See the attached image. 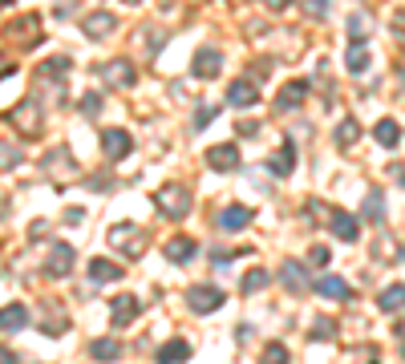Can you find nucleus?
<instances>
[{
  "label": "nucleus",
  "mask_w": 405,
  "mask_h": 364,
  "mask_svg": "<svg viewBox=\"0 0 405 364\" xmlns=\"http://www.w3.org/2000/svg\"><path fill=\"white\" fill-rule=\"evenodd\" d=\"M154 207H158L167 219H186L191 207H195V198H191V190H186L182 182H167V186L154 190Z\"/></svg>",
  "instance_id": "nucleus-1"
},
{
  "label": "nucleus",
  "mask_w": 405,
  "mask_h": 364,
  "mask_svg": "<svg viewBox=\"0 0 405 364\" xmlns=\"http://www.w3.org/2000/svg\"><path fill=\"white\" fill-rule=\"evenodd\" d=\"M146 231L134 227V223H118V227H110V247L114 251H122V255H130V259H138L142 251H146Z\"/></svg>",
  "instance_id": "nucleus-2"
},
{
  "label": "nucleus",
  "mask_w": 405,
  "mask_h": 364,
  "mask_svg": "<svg viewBox=\"0 0 405 364\" xmlns=\"http://www.w3.org/2000/svg\"><path fill=\"white\" fill-rule=\"evenodd\" d=\"M186 304H191L195 316H211V312H219V308L227 304V291L215 287V283H199V287L186 291Z\"/></svg>",
  "instance_id": "nucleus-3"
},
{
  "label": "nucleus",
  "mask_w": 405,
  "mask_h": 364,
  "mask_svg": "<svg viewBox=\"0 0 405 364\" xmlns=\"http://www.w3.org/2000/svg\"><path fill=\"white\" fill-rule=\"evenodd\" d=\"M73 263H77V251L69 243H53L49 247V259H45V275L49 279H65V275L73 272Z\"/></svg>",
  "instance_id": "nucleus-4"
},
{
  "label": "nucleus",
  "mask_w": 405,
  "mask_h": 364,
  "mask_svg": "<svg viewBox=\"0 0 405 364\" xmlns=\"http://www.w3.org/2000/svg\"><path fill=\"white\" fill-rule=\"evenodd\" d=\"M227 101H231L235 109L256 105V101H260V81H251V77H235V81L227 86Z\"/></svg>",
  "instance_id": "nucleus-5"
},
{
  "label": "nucleus",
  "mask_w": 405,
  "mask_h": 364,
  "mask_svg": "<svg viewBox=\"0 0 405 364\" xmlns=\"http://www.w3.org/2000/svg\"><path fill=\"white\" fill-rule=\"evenodd\" d=\"M138 316H142L138 296H114V304H110V320H114V328H130Z\"/></svg>",
  "instance_id": "nucleus-6"
},
{
  "label": "nucleus",
  "mask_w": 405,
  "mask_h": 364,
  "mask_svg": "<svg viewBox=\"0 0 405 364\" xmlns=\"http://www.w3.org/2000/svg\"><path fill=\"white\" fill-rule=\"evenodd\" d=\"M207 166H211V170H219V174H231V170H239V150H235L231 142H219V146H211V150H207Z\"/></svg>",
  "instance_id": "nucleus-7"
},
{
  "label": "nucleus",
  "mask_w": 405,
  "mask_h": 364,
  "mask_svg": "<svg viewBox=\"0 0 405 364\" xmlns=\"http://www.w3.org/2000/svg\"><path fill=\"white\" fill-rule=\"evenodd\" d=\"M130 146H134V138L126 134V130H101V154L110 158V162H118L122 154H130Z\"/></svg>",
  "instance_id": "nucleus-8"
},
{
  "label": "nucleus",
  "mask_w": 405,
  "mask_h": 364,
  "mask_svg": "<svg viewBox=\"0 0 405 364\" xmlns=\"http://www.w3.org/2000/svg\"><path fill=\"white\" fill-rule=\"evenodd\" d=\"M101 81L106 86H114V90H130L138 81V73H134V65L130 61H110L106 69H101Z\"/></svg>",
  "instance_id": "nucleus-9"
},
{
  "label": "nucleus",
  "mask_w": 405,
  "mask_h": 364,
  "mask_svg": "<svg viewBox=\"0 0 405 364\" xmlns=\"http://www.w3.org/2000/svg\"><path fill=\"white\" fill-rule=\"evenodd\" d=\"M162 251H167V259H171V263H179V268H182V263H191V259L199 255V243H195L191 235H171Z\"/></svg>",
  "instance_id": "nucleus-10"
},
{
  "label": "nucleus",
  "mask_w": 405,
  "mask_h": 364,
  "mask_svg": "<svg viewBox=\"0 0 405 364\" xmlns=\"http://www.w3.org/2000/svg\"><path fill=\"white\" fill-rule=\"evenodd\" d=\"M191 65H195V73H199V77H207V81H211V77H219V69H223V53H219L215 45H203L199 53H195V61H191Z\"/></svg>",
  "instance_id": "nucleus-11"
},
{
  "label": "nucleus",
  "mask_w": 405,
  "mask_h": 364,
  "mask_svg": "<svg viewBox=\"0 0 405 364\" xmlns=\"http://www.w3.org/2000/svg\"><path fill=\"white\" fill-rule=\"evenodd\" d=\"M328 227H332V235H336V239L353 243V239L360 235V219H357V215H349V211H341V207H336V211H328Z\"/></svg>",
  "instance_id": "nucleus-12"
},
{
  "label": "nucleus",
  "mask_w": 405,
  "mask_h": 364,
  "mask_svg": "<svg viewBox=\"0 0 405 364\" xmlns=\"http://www.w3.org/2000/svg\"><path fill=\"white\" fill-rule=\"evenodd\" d=\"M8 122H12L21 134H33V130L41 126V109H37V101H33V97H29V101H21V105L8 114Z\"/></svg>",
  "instance_id": "nucleus-13"
},
{
  "label": "nucleus",
  "mask_w": 405,
  "mask_h": 364,
  "mask_svg": "<svg viewBox=\"0 0 405 364\" xmlns=\"http://www.w3.org/2000/svg\"><path fill=\"white\" fill-rule=\"evenodd\" d=\"M114 29H118V16H114V12H86V16H82V33L93 37V41L106 37V33H114Z\"/></svg>",
  "instance_id": "nucleus-14"
},
{
  "label": "nucleus",
  "mask_w": 405,
  "mask_h": 364,
  "mask_svg": "<svg viewBox=\"0 0 405 364\" xmlns=\"http://www.w3.org/2000/svg\"><path fill=\"white\" fill-rule=\"evenodd\" d=\"M304 97H308V81H288L280 97H275V109L280 114H288V109H300L304 105Z\"/></svg>",
  "instance_id": "nucleus-15"
},
{
  "label": "nucleus",
  "mask_w": 405,
  "mask_h": 364,
  "mask_svg": "<svg viewBox=\"0 0 405 364\" xmlns=\"http://www.w3.org/2000/svg\"><path fill=\"white\" fill-rule=\"evenodd\" d=\"M268 170L275 174V179H284V174H292V170H296V146H292V138H288V142H284V146L268 158Z\"/></svg>",
  "instance_id": "nucleus-16"
},
{
  "label": "nucleus",
  "mask_w": 405,
  "mask_h": 364,
  "mask_svg": "<svg viewBox=\"0 0 405 364\" xmlns=\"http://www.w3.org/2000/svg\"><path fill=\"white\" fill-rule=\"evenodd\" d=\"M316 291H320L324 300H336V304H345V300L353 296V287H349L341 275H320V279H316Z\"/></svg>",
  "instance_id": "nucleus-17"
},
{
  "label": "nucleus",
  "mask_w": 405,
  "mask_h": 364,
  "mask_svg": "<svg viewBox=\"0 0 405 364\" xmlns=\"http://www.w3.org/2000/svg\"><path fill=\"white\" fill-rule=\"evenodd\" d=\"M90 356L101 364H114L122 361V340H114V336H101V340H93L90 344Z\"/></svg>",
  "instance_id": "nucleus-18"
},
{
  "label": "nucleus",
  "mask_w": 405,
  "mask_h": 364,
  "mask_svg": "<svg viewBox=\"0 0 405 364\" xmlns=\"http://www.w3.org/2000/svg\"><path fill=\"white\" fill-rule=\"evenodd\" d=\"M29 324V308L25 304H4L0 308V332H21Z\"/></svg>",
  "instance_id": "nucleus-19"
},
{
  "label": "nucleus",
  "mask_w": 405,
  "mask_h": 364,
  "mask_svg": "<svg viewBox=\"0 0 405 364\" xmlns=\"http://www.w3.org/2000/svg\"><path fill=\"white\" fill-rule=\"evenodd\" d=\"M90 279L93 283H118V279H122V263H114V259H93Z\"/></svg>",
  "instance_id": "nucleus-20"
},
{
  "label": "nucleus",
  "mask_w": 405,
  "mask_h": 364,
  "mask_svg": "<svg viewBox=\"0 0 405 364\" xmlns=\"http://www.w3.org/2000/svg\"><path fill=\"white\" fill-rule=\"evenodd\" d=\"M251 223V207H227V211H219V227L223 231H239V227H247Z\"/></svg>",
  "instance_id": "nucleus-21"
},
{
  "label": "nucleus",
  "mask_w": 405,
  "mask_h": 364,
  "mask_svg": "<svg viewBox=\"0 0 405 364\" xmlns=\"http://www.w3.org/2000/svg\"><path fill=\"white\" fill-rule=\"evenodd\" d=\"M182 361H191V344L186 340H167L158 348V364H182Z\"/></svg>",
  "instance_id": "nucleus-22"
},
{
  "label": "nucleus",
  "mask_w": 405,
  "mask_h": 364,
  "mask_svg": "<svg viewBox=\"0 0 405 364\" xmlns=\"http://www.w3.org/2000/svg\"><path fill=\"white\" fill-rule=\"evenodd\" d=\"M280 279H284V287H288V291H304V287H308V275H304V263H296V259H288V263H284Z\"/></svg>",
  "instance_id": "nucleus-23"
},
{
  "label": "nucleus",
  "mask_w": 405,
  "mask_h": 364,
  "mask_svg": "<svg viewBox=\"0 0 405 364\" xmlns=\"http://www.w3.org/2000/svg\"><path fill=\"white\" fill-rule=\"evenodd\" d=\"M373 138H377L381 146H389V150H393V146L402 142V126H397L393 118H381V122H377V130H373Z\"/></svg>",
  "instance_id": "nucleus-24"
},
{
  "label": "nucleus",
  "mask_w": 405,
  "mask_h": 364,
  "mask_svg": "<svg viewBox=\"0 0 405 364\" xmlns=\"http://www.w3.org/2000/svg\"><path fill=\"white\" fill-rule=\"evenodd\" d=\"M357 138H360V122L357 118H345V122L336 126V146H341V150H353Z\"/></svg>",
  "instance_id": "nucleus-25"
},
{
  "label": "nucleus",
  "mask_w": 405,
  "mask_h": 364,
  "mask_svg": "<svg viewBox=\"0 0 405 364\" xmlns=\"http://www.w3.org/2000/svg\"><path fill=\"white\" fill-rule=\"evenodd\" d=\"M268 279H271V275L264 272V268H251V272L243 275L239 291H243V296H256V291H264V287H268Z\"/></svg>",
  "instance_id": "nucleus-26"
},
{
  "label": "nucleus",
  "mask_w": 405,
  "mask_h": 364,
  "mask_svg": "<svg viewBox=\"0 0 405 364\" xmlns=\"http://www.w3.org/2000/svg\"><path fill=\"white\" fill-rule=\"evenodd\" d=\"M365 219H373V223L385 219V194H381V190H369V198H365Z\"/></svg>",
  "instance_id": "nucleus-27"
},
{
  "label": "nucleus",
  "mask_w": 405,
  "mask_h": 364,
  "mask_svg": "<svg viewBox=\"0 0 405 364\" xmlns=\"http://www.w3.org/2000/svg\"><path fill=\"white\" fill-rule=\"evenodd\" d=\"M377 308H381V312H402V283H389V287L381 291Z\"/></svg>",
  "instance_id": "nucleus-28"
},
{
  "label": "nucleus",
  "mask_w": 405,
  "mask_h": 364,
  "mask_svg": "<svg viewBox=\"0 0 405 364\" xmlns=\"http://www.w3.org/2000/svg\"><path fill=\"white\" fill-rule=\"evenodd\" d=\"M61 166H65V170L73 166V154H69V150H53V154L45 158V170H49V174H53V170H61Z\"/></svg>",
  "instance_id": "nucleus-29"
},
{
  "label": "nucleus",
  "mask_w": 405,
  "mask_h": 364,
  "mask_svg": "<svg viewBox=\"0 0 405 364\" xmlns=\"http://www.w3.org/2000/svg\"><path fill=\"white\" fill-rule=\"evenodd\" d=\"M369 69V53H365V45H353L349 49V73H365Z\"/></svg>",
  "instance_id": "nucleus-30"
},
{
  "label": "nucleus",
  "mask_w": 405,
  "mask_h": 364,
  "mask_svg": "<svg viewBox=\"0 0 405 364\" xmlns=\"http://www.w3.org/2000/svg\"><path fill=\"white\" fill-rule=\"evenodd\" d=\"M264 364H288V348L280 340H271L268 348H264Z\"/></svg>",
  "instance_id": "nucleus-31"
},
{
  "label": "nucleus",
  "mask_w": 405,
  "mask_h": 364,
  "mask_svg": "<svg viewBox=\"0 0 405 364\" xmlns=\"http://www.w3.org/2000/svg\"><path fill=\"white\" fill-rule=\"evenodd\" d=\"M308 336H312V340H332V336H336V324H332V320H316Z\"/></svg>",
  "instance_id": "nucleus-32"
},
{
  "label": "nucleus",
  "mask_w": 405,
  "mask_h": 364,
  "mask_svg": "<svg viewBox=\"0 0 405 364\" xmlns=\"http://www.w3.org/2000/svg\"><path fill=\"white\" fill-rule=\"evenodd\" d=\"M21 162V150L16 146H0V170H16Z\"/></svg>",
  "instance_id": "nucleus-33"
},
{
  "label": "nucleus",
  "mask_w": 405,
  "mask_h": 364,
  "mask_svg": "<svg viewBox=\"0 0 405 364\" xmlns=\"http://www.w3.org/2000/svg\"><path fill=\"white\" fill-rule=\"evenodd\" d=\"M82 114H86V118H97V114H101V97H97V93H86V97H82Z\"/></svg>",
  "instance_id": "nucleus-34"
},
{
  "label": "nucleus",
  "mask_w": 405,
  "mask_h": 364,
  "mask_svg": "<svg viewBox=\"0 0 405 364\" xmlns=\"http://www.w3.org/2000/svg\"><path fill=\"white\" fill-rule=\"evenodd\" d=\"M308 259H312L316 268H324V263H332V251H328V247H324V243H316L312 251H308Z\"/></svg>",
  "instance_id": "nucleus-35"
},
{
  "label": "nucleus",
  "mask_w": 405,
  "mask_h": 364,
  "mask_svg": "<svg viewBox=\"0 0 405 364\" xmlns=\"http://www.w3.org/2000/svg\"><path fill=\"white\" fill-rule=\"evenodd\" d=\"M304 12H308V16H328V4H324V0H308Z\"/></svg>",
  "instance_id": "nucleus-36"
},
{
  "label": "nucleus",
  "mask_w": 405,
  "mask_h": 364,
  "mask_svg": "<svg viewBox=\"0 0 405 364\" xmlns=\"http://www.w3.org/2000/svg\"><path fill=\"white\" fill-rule=\"evenodd\" d=\"M110 186H114L110 174H93V179H90V190H110Z\"/></svg>",
  "instance_id": "nucleus-37"
},
{
  "label": "nucleus",
  "mask_w": 405,
  "mask_h": 364,
  "mask_svg": "<svg viewBox=\"0 0 405 364\" xmlns=\"http://www.w3.org/2000/svg\"><path fill=\"white\" fill-rule=\"evenodd\" d=\"M211 118H215V105H207V109H199V118H195V130H203V126H207Z\"/></svg>",
  "instance_id": "nucleus-38"
},
{
  "label": "nucleus",
  "mask_w": 405,
  "mask_h": 364,
  "mask_svg": "<svg viewBox=\"0 0 405 364\" xmlns=\"http://www.w3.org/2000/svg\"><path fill=\"white\" fill-rule=\"evenodd\" d=\"M239 134L243 138H260V122H239Z\"/></svg>",
  "instance_id": "nucleus-39"
},
{
  "label": "nucleus",
  "mask_w": 405,
  "mask_h": 364,
  "mask_svg": "<svg viewBox=\"0 0 405 364\" xmlns=\"http://www.w3.org/2000/svg\"><path fill=\"white\" fill-rule=\"evenodd\" d=\"M0 364H16V356H12V352H4V348H0Z\"/></svg>",
  "instance_id": "nucleus-40"
},
{
  "label": "nucleus",
  "mask_w": 405,
  "mask_h": 364,
  "mask_svg": "<svg viewBox=\"0 0 405 364\" xmlns=\"http://www.w3.org/2000/svg\"><path fill=\"white\" fill-rule=\"evenodd\" d=\"M4 73H12V69H8V61H0V77H4Z\"/></svg>",
  "instance_id": "nucleus-41"
}]
</instances>
